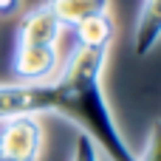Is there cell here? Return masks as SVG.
<instances>
[{
    "label": "cell",
    "instance_id": "1",
    "mask_svg": "<svg viewBox=\"0 0 161 161\" xmlns=\"http://www.w3.org/2000/svg\"><path fill=\"white\" fill-rule=\"evenodd\" d=\"M105 62H108V51L74 45L65 65L51 79L54 96H57L54 113L76 125L79 133L88 136L96 144V150H102L110 161H139V156L125 142L116 125V116L110 110V102L102 85Z\"/></svg>",
    "mask_w": 161,
    "mask_h": 161
},
{
    "label": "cell",
    "instance_id": "2",
    "mask_svg": "<svg viewBox=\"0 0 161 161\" xmlns=\"http://www.w3.org/2000/svg\"><path fill=\"white\" fill-rule=\"evenodd\" d=\"M57 96L51 82H14L0 85V125L17 116L54 113Z\"/></svg>",
    "mask_w": 161,
    "mask_h": 161
},
{
    "label": "cell",
    "instance_id": "3",
    "mask_svg": "<svg viewBox=\"0 0 161 161\" xmlns=\"http://www.w3.org/2000/svg\"><path fill=\"white\" fill-rule=\"evenodd\" d=\"M40 116H17L0 125V161H37L42 153Z\"/></svg>",
    "mask_w": 161,
    "mask_h": 161
},
{
    "label": "cell",
    "instance_id": "4",
    "mask_svg": "<svg viewBox=\"0 0 161 161\" xmlns=\"http://www.w3.org/2000/svg\"><path fill=\"white\" fill-rule=\"evenodd\" d=\"M59 68L57 45H14L11 74L17 82H51Z\"/></svg>",
    "mask_w": 161,
    "mask_h": 161
},
{
    "label": "cell",
    "instance_id": "5",
    "mask_svg": "<svg viewBox=\"0 0 161 161\" xmlns=\"http://www.w3.org/2000/svg\"><path fill=\"white\" fill-rule=\"evenodd\" d=\"M59 34H62V23L42 3V6L31 8L20 17L14 45H57Z\"/></svg>",
    "mask_w": 161,
    "mask_h": 161
},
{
    "label": "cell",
    "instance_id": "6",
    "mask_svg": "<svg viewBox=\"0 0 161 161\" xmlns=\"http://www.w3.org/2000/svg\"><path fill=\"white\" fill-rule=\"evenodd\" d=\"M161 42V0H144L142 11L136 17V28H133V51L136 57H147L150 51H156Z\"/></svg>",
    "mask_w": 161,
    "mask_h": 161
},
{
    "label": "cell",
    "instance_id": "7",
    "mask_svg": "<svg viewBox=\"0 0 161 161\" xmlns=\"http://www.w3.org/2000/svg\"><path fill=\"white\" fill-rule=\"evenodd\" d=\"M74 37H76V45L79 48H96V51L102 48V51H110L113 37H116V23H113L110 11H105V14L88 17L79 25H74Z\"/></svg>",
    "mask_w": 161,
    "mask_h": 161
},
{
    "label": "cell",
    "instance_id": "8",
    "mask_svg": "<svg viewBox=\"0 0 161 161\" xmlns=\"http://www.w3.org/2000/svg\"><path fill=\"white\" fill-rule=\"evenodd\" d=\"M45 6L51 8V14L62 23V28H74L88 17L105 14L110 11V0H45Z\"/></svg>",
    "mask_w": 161,
    "mask_h": 161
},
{
    "label": "cell",
    "instance_id": "9",
    "mask_svg": "<svg viewBox=\"0 0 161 161\" xmlns=\"http://www.w3.org/2000/svg\"><path fill=\"white\" fill-rule=\"evenodd\" d=\"M71 161H99V150L96 144L88 139V136H76V144H74V158Z\"/></svg>",
    "mask_w": 161,
    "mask_h": 161
},
{
    "label": "cell",
    "instance_id": "10",
    "mask_svg": "<svg viewBox=\"0 0 161 161\" xmlns=\"http://www.w3.org/2000/svg\"><path fill=\"white\" fill-rule=\"evenodd\" d=\"M139 161H161V122L153 125L147 147H144V156H139Z\"/></svg>",
    "mask_w": 161,
    "mask_h": 161
},
{
    "label": "cell",
    "instance_id": "11",
    "mask_svg": "<svg viewBox=\"0 0 161 161\" xmlns=\"http://www.w3.org/2000/svg\"><path fill=\"white\" fill-rule=\"evenodd\" d=\"M23 8V0H0V17H14L20 14Z\"/></svg>",
    "mask_w": 161,
    "mask_h": 161
}]
</instances>
